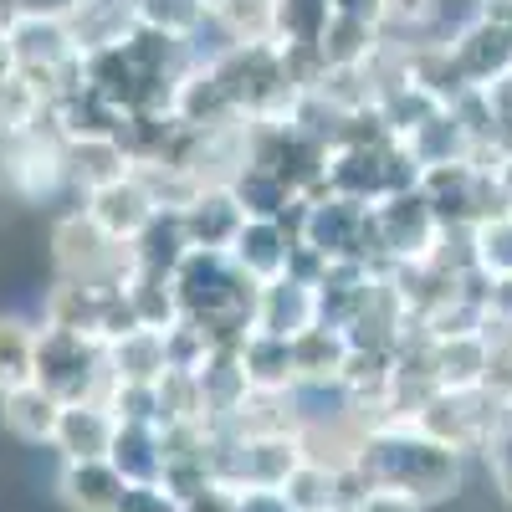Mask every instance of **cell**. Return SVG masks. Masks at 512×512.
<instances>
[{
	"mask_svg": "<svg viewBox=\"0 0 512 512\" xmlns=\"http://www.w3.org/2000/svg\"><path fill=\"white\" fill-rule=\"evenodd\" d=\"M461 461L451 446L420 436L415 425H369L359 456H354V472L369 482V492H400L415 497L420 507H436L446 497L461 492Z\"/></svg>",
	"mask_w": 512,
	"mask_h": 512,
	"instance_id": "obj_1",
	"label": "cell"
},
{
	"mask_svg": "<svg viewBox=\"0 0 512 512\" xmlns=\"http://www.w3.org/2000/svg\"><path fill=\"white\" fill-rule=\"evenodd\" d=\"M52 267L67 282H88V287H128L134 282V246L113 241L88 210H67L52 221Z\"/></svg>",
	"mask_w": 512,
	"mask_h": 512,
	"instance_id": "obj_2",
	"label": "cell"
},
{
	"mask_svg": "<svg viewBox=\"0 0 512 512\" xmlns=\"http://www.w3.org/2000/svg\"><path fill=\"white\" fill-rule=\"evenodd\" d=\"M0 185H6L11 195H21L26 205L57 200L62 190H72V180H67V139L52 123V113L41 123H31V128L0 134Z\"/></svg>",
	"mask_w": 512,
	"mask_h": 512,
	"instance_id": "obj_3",
	"label": "cell"
},
{
	"mask_svg": "<svg viewBox=\"0 0 512 512\" xmlns=\"http://www.w3.org/2000/svg\"><path fill=\"white\" fill-rule=\"evenodd\" d=\"M36 384L52 390L62 405L103 400L108 384H113L108 344L103 338H82V333H62V328L36 323Z\"/></svg>",
	"mask_w": 512,
	"mask_h": 512,
	"instance_id": "obj_4",
	"label": "cell"
},
{
	"mask_svg": "<svg viewBox=\"0 0 512 512\" xmlns=\"http://www.w3.org/2000/svg\"><path fill=\"white\" fill-rule=\"evenodd\" d=\"M446 47H451V57H456L461 77H466V88H482L487 93V88H497V82L512 77V36L492 16L472 21L466 31H456Z\"/></svg>",
	"mask_w": 512,
	"mask_h": 512,
	"instance_id": "obj_5",
	"label": "cell"
},
{
	"mask_svg": "<svg viewBox=\"0 0 512 512\" xmlns=\"http://www.w3.org/2000/svg\"><path fill=\"white\" fill-rule=\"evenodd\" d=\"M82 210L113 236V241H134L154 216H159V205L149 200V190L139 185V175L128 169V175H118V180H108V185H98V190H88L82 195Z\"/></svg>",
	"mask_w": 512,
	"mask_h": 512,
	"instance_id": "obj_6",
	"label": "cell"
},
{
	"mask_svg": "<svg viewBox=\"0 0 512 512\" xmlns=\"http://www.w3.org/2000/svg\"><path fill=\"white\" fill-rule=\"evenodd\" d=\"M318 323V287L297 282V277H272L256 287V303H251V328L256 333H277V338H297L303 328Z\"/></svg>",
	"mask_w": 512,
	"mask_h": 512,
	"instance_id": "obj_7",
	"label": "cell"
},
{
	"mask_svg": "<svg viewBox=\"0 0 512 512\" xmlns=\"http://www.w3.org/2000/svg\"><path fill=\"white\" fill-rule=\"evenodd\" d=\"M415 190H420L425 205H431V216H436L441 231H456V226L477 221V169L466 159H456V164H425Z\"/></svg>",
	"mask_w": 512,
	"mask_h": 512,
	"instance_id": "obj_8",
	"label": "cell"
},
{
	"mask_svg": "<svg viewBox=\"0 0 512 512\" xmlns=\"http://www.w3.org/2000/svg\"><path fill=\"white\" fill-rule=\"evenodd\" d=\"M349 333L333 328V323H313L292 338V374H297V390H338V379L349 369Z\"/></svg>",
	"mask_w": 512,
	"mask_h": 512,
	"instance_id": "obj_9",
	"label": "cell"
},
{
	"mask_svg": "<svg viewBox=\"0 0 512 512\" xmlns=\"http://www.w3.org/2000/svg\"><path fill=\"white\" fill-rule=\"evenodd\" d=\"M180 226H185V241L195 251H231L236 231L246 226V205L236 200L231 185H205L185 210H180Z\"/></svg>",
	"mask_w": 512,
	"mask_h": 512,
	"instance_id": "obj_10",
	"label": "cell"
},
{
	"mask_svg": "<svg viewBox=\"0 0 512 512\" xmlns=\"http://www.w3.org/2000/svg\"><path fill=\"white\" fill-rule=\"evenodd\" d=\"M425 354H431V379H436V390H482V384H487V369H492L487 328L425 338Z\"/></svg>",
	"mask_w": 512,
	"mask_h": 512,
	"instance_id": "obj_11",
	"label": "cell"
},
{
	"mask_svg": "<svg viewBox=\"0 0 512 512\" xmlns=\"http://www.w3.org/2000/svg\"><path fill=\"white\" fill-rule=\"evenodd\" d=\"M113 431H118V420L103 400H77V405H62V415H57L52 451L62 461H108Z\"/></svg>",
	"mask_w": 512,
	"mask_h": 512,
	"instance_id": "obj_12",
	"label": "cell"
},
{
	"mask_svg": "<svg viewBox=\"0 0 512 512\" xmlns=\"http://www.w3.org/2000/svg\"><path fill=\"white\" fill-rule=\"evenodd\" d=\"M113 292H118V287H113ZM103 308H108V287H88V282L57 277V282L47 287V297H41V328L103 338Z\"/></svg>",
	"mask_w": 512,
	"mask_h": 512,
	"instance_id": "obj_13",
	"label": "cell"
},
{
	"mask_svg": "<svg viewBox=\"0 0 512 512\" xmlns=\"http://www.w3.org/2000/svg\"><path fill=\"white\" fill-rule=\"evenodd\" d=\"M292 236L277 226V221H267V216H246V226L236 231V241H231V262H236V272H246L256 287L262 282H272V277H282L287 272V256H292Z\"/></svg>",
	"mask_w": 512,
	"mask_h": 512,
	"instance_id": "obj_14",
	"label": "cell"
},
{
	"mask_svg": "<svg viewBox=\"0 0 512 512\" xmlns=\"http://www.w3.org/2000/svg\"><path fill=\"white\" fill-rule=\"evenodd\" d=\"M62 400L52 390H41L36 379L16 384V390H0V425L21 441V446H52Z\"/></svg>",
	"mask_w": 512,
	"mask_h": 512,
	"instance_id": "obj_15",
	"label": "cell"
},
{
	"mask_svg": "<svg viewBox=\"0 0 512 512\" xmlns=\"http://www.w3.org/2000/svg\"><path fill=\"white\" fill-rule=\"evenodd\" d=\"M123 487L128 482L113 472V461H62L57 472V497L67 512H118Z\"/></svg>",
	"mask_w": 512,
	"mask_h": 512,
	"instance_id": "obj_16",
	"label": "cell"
},
{
	"mask_svg": "<svg viewBox=\"0 0 512 512\" xmlns=\"http://www.w3.org/2000/svg\"><path fill=\"white\" fill-rule=\"evenodd\" d=\"M241 374H246V390H297V374H292V338L277 333H246V344L236 349Z\"/></svg>",
	"mask_w": 512,
	"mask_h": 512,
	"instance_id": "obj_17",
	"label": "cell"
},
{
	"mask_svg": "<svg viewBox=\"0 0 512 512\" xmlns=\"http://www.w3.org/2000/svg\"><path fill=\"white\" fill-rule=\"evenodd\" d=\"M287 512H344V472H333L323 461H297L287 482L277 487Z\"/></svg>",
	"mask_w": 512,
	"mask_h": 512,
	"instance_id": "obj_18",
	"label": "cell"
},
{
	"mask_svg": "<svg viewBox=\"0 0 512 512\" xmlns=\"http://www.w3.org/2000/svg\"><path fill=\"white\" fill-rule=\"evenodd\" d=\"M128 169L134 164H128L118 134H108V139H67V180H72L77 195H88V190L128 175Z\"/></svg>",
	"mask_w": 512,
	"mask_h": 512,
	"instance_id": "obj_19",
	"label": "cell"
},
{
	"mask_svg": "<svg viewBox=\"0 0 512 512\" xmlns=\"http://www.w3.org/2000/svg\"><path fill=\"white\" fill-rule=\"evenodd\" d=\"M318 52H323L328 67H364L384 52V31L364 16H338L333 11L323 36H318Z\"/></svg>",
	"mask_w": 512,
	"mask_h": 512,
	"instance_id": "obj_20",
	"label": "cell"
},
{
	"mask_svg": "<svg viewBox=\"0 0 512 512\" xmlns=\"http://www.w3.org/2000/svg\"><path fill=\"white\" fill-rule=\"evenodd\" d=\"M128 246H134V272H154V277H175V267L185 262V251H190L180 216H169V210H159V216Z\"/></svg>",
	"mask_w": 512,
	"mask_h": 512,
	"instance_id": "obj_21",
	"label": "cell"
},
{
	"mask_svg": "<svg viewBox=\"0 0 512 512\" xmlns=\"http://www.w3.org/2000/svg\"><path fill=\"white\" fill-rule=\"evenodd\" d=\"M108 461H113V472L123 482H159V472H164L159 425H118Z\"/></svg>",
	"mask_w": 512,
	"mask_h": 512,
	"instance_id": "obj_22",
	"label": "cell"
},
{
	"mask_svg": "<svg viewBox=\"0 0 512 512\" xmlns=\"http://www.w3.org/2000/svg\"><path fill=\"white\" fill-rule=\"evenodd\" d=\"M108 369L113 379H134V384H154L169 364H164V328H134L108 344Z\"/></svg>",
	"mask_w": 512,
	"mask_h": 512,
	"instance_id": "obj_23",
	"label": "cell"
},
{
	"mask_svg": "<svg viewBox=\"0 0 512 512\" xmlns=\"http://www.w3.org/2000/svg\"><path fill=\"white\" fill-rule=\"evenodd\" d=\"M36 379V323L21 313H0V390Z\"/></svg>",
	"mask_w": 512,
	"mask_h": 512,
	"instance_id": "obj_24",
	"label": "cell"
},
{
	"mask_svg": "<svg viewBox=\"0 0 512 512\" xmlns=\"http://www.w3.org/2000/svg\"><path fill=\"white\" fill-rule=\"evenodd\" d=\"M328 16H333V0H277L272 47H318Z\"/></svg>",
	"mask_w": 512,
	"mask_h": 512,
	"instance_id": "obj_25",
	"label": "cell"
},
{
	"mask_svg": "<svg viewBox=\"0 0 512 512\" xmlns=\"http://www.w3.org/2000/svg\"><path fill=\"white\" fill-rule=\"evenodd\" d=\"M221 36H226V47H251V41H272L277 31V0H231V6L210 21Z\"/></svg>",
	"mask_w": 512,
	"mask_h": 512,
	"instance_id": "obj_26",
	"label": "cell"
},
{
	"mask_svg": "<svg viewBox=\"0 0 512 512\" xmlns=\"http://www.w3.org/2000/svg\"><path fill=\"white\" fill-rule=\"evenodd\" d=\"M134 21L149 31H164V36H180V41H195L210 26L200 0H134Z\"/></svg>",
	"mask_w": 512,
	"mask_h": 512,
	"instance_id": "obj_27",
	"label": "cell"
},
{
	"mask_svg": "<svg viewBox=\"0 0 512 512\" xmlns=\"http://www.w3.org/2000/svg\"><path fill=\"white\" fill-rule=\"evenodd\" d=\"M472 262L487 277H512V216L472 226Z\"/></svg>",
	"mask_w": 512,
	"mask_h": 512,
	"instance_id": "obj_28",
	"label": "cell"
},
{
	"mask_svg": "<svg viewBox=\"0 0 512 512\" xmlns=\"http://www.w3.org/2000/svg\"><path fill=\"white\" fill-rule=\"evenodd\" d=\"M436 0H379V31L384 41H415L431 31Z\"/></svg>",
	"mask_w": 512,
	"mask_h": 512,
	"instance_id": "obj_29",
	"label": "cell"
},
{
	"mask_svg": "<svg viewBox=\"0 0 512 512\" xmlns=\"http://www.w3.org/2000/svg\"><path fill=\"white\" fill-rule=\"evenodd\" d=\"M482 456H487V472H492V482H497V497L512 507V415L497 420V431L487 436Z\"/></svg>",
	"mask_w": 512,
	"mask_h": 512,
	"instance_id": "obj_30",
	"label": "cell"
},
{
	"mask_svg": "<svg viewBox=\"0 0 512 512\" xmlns=\"http://www.w3.org/2000/svg\"><path fill=\"white\" fill-rule=\"evenodd\" d=\"M118 512H185V507H180L175 497H169L159 482H128V487H123Z\"/></svg>",
	"mask_w": 512,
	"mask_h": 512,
	"instance_id": "obj_31",
	"label": "cell"
},
{
	"mask_svg": "<svg viewBox=\"0 0 512 512\" xmlns=\"http://www.w3.org/2000/svg\"><path fill=\"white\" fill-rule=\"evenodd\" d=\"M88 0H21V16H57V21H72Z\"/></svg>",
	"mask_w": 512,
	"mask_h": 512,
	"instance_id": "obj_32",
	"label": "cell"
},
{
	"mask_svg": "<svg viewBox=\"0 0 512 512\" xmlns=\"http://www.w3.org/2000/svg\"><path fill=\"white\" fill-rule=\"evenodd\" d=\"M236 512H287L282 492H236Z\"/></svg>",
	"mask_w": 512,
	"mask_h": 512,
	"instance_id": "obj_33",
	"label": "cell"
},
{
	"mask_svg": "<svg viewBox=\"0 0 512 512\" xmlns=\"http://www.w3.org/2000/svg\"><path fill=\"white\" fill-rule=\"evenodd\" d=\"M333 11L338 16H364V21L379 26V0H333Z\"/></svg>",
	"mask_w": 512,
	"mask_h": 512,
	"instance_id": "obj_34",
	"label": "cell"
},
{
	"mask_svg": "<svg viewBox=\"0 0 512 512\" xmlns=\"http://www.w3.org/2000/svg\"><path fill=\"white\" fill-rule=\"evenodd\" d=\"M492 180H497V190H502V200H507V210H512V149H507L502 164L492 169Z\"/></svg>",
	"mask_w": 512,
	"mask_h": 512,
	"instance_id": "obj_35",
	"label": "cell"
},
{
	"mask_svg": "<svg viewBox=\"0 0 512 512\" xmlns=\"http://www.w3.org/2000/svg\"><path fill=\"white\" fill-rule=\"evenodd\" d=\"M487 16H492V21H497V26H502V31L512 36V6H492Z\"/></svg>",
	"mask_w": 512,
	"mask_h": 512,
	"instance_id": "obj_36",
	"label": "cell"
},
{
	"mask_svg": "<svg viewBox=\"0 0 512 512\" xmlns=\"http://www.w3.org/2000/svg\"><path fill=\"white\" fill-rule=\"evenodd\" d=\"M226 6H231V0H200V11H205V16H210V21H216V16H221V11H226Z\"/></svg>",
	"mask_w": 512,
	"mask_h": 512,
	"instance_id": "obj_37",
	"label": "cell"
},
{
	"mask_svg": "<svg viewBox=\"0 0 512 512\" xmlns=\"http://www.w3.org/2000/svg\"><path fill=\"white\" fill-rule=\"evenodd\" d=\"M492 6H512V0H487V11H492Z\"/></svg>",
	"mask_w": 512,
	"mask_h": 512,
	"instance_id": "obj_38",
	"label": "cell"
},
{
	"mask_svg": "<svg viewBox=\"0 0 512 512\" xmlns=\"http://www.w3.org/2000/svg\"><path fill=\"white\" fill-rule=\"evenodd\" d=\"M507 415H512V395H507Z\"/></svg>",
	"mask_w": 512,
	"mask_h": 512,
	"instance_id": "obj_39",
	"label": "cell"
}]
</instances>
